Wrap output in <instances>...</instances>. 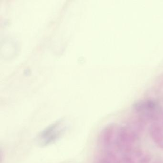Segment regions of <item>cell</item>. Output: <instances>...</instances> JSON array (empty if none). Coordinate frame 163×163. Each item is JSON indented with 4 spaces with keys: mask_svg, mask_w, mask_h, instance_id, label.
Returning a JSON list of instances; mask_svg holds the SVG:
<instances>
[{
    "mask_svg": "<svg viewBox=\"0 0 163 163\" xmlns=\"http://www.w3.org/2000/svg\"><path fill=\"white\" fill-rule=\"evenodd\" d=\"M65 129L63 121H58L43 131L38 136L37 141L42 146L49 145L60 137Z\"/></svg>",
    "mask_w": 163,
    "mask_h": 163,
    "instance_id": "obj_1",
    "label": "cell"
},
{
    "mask_svg": "<svg viewBox=\"0 0 163 163\" xmlns=\"http://www.w3.org/2000/svg\"><path fill=\"white\" fill-rule=\"evenodd\" d=\"M151 160V158L149 155H145L142 156L139 160L138 163H148Z\"/></svg>",
    "mask_w": 163,
    "mask_h": 163,
    "instance_id": "obj_4",
    "label": "cell"
},
{
    "mask_svg": "<svg viewBox=\"0 0 163 163\" xmlns=\"http://www.w3.org/2000/svg\"><path fill=\"white\" fill-rule=\"evenodd\" d=\"M150 134L152 139L157 144L163 142V128L158 123L153 124L150 128Z\"/></svg>",
    "mask_w": 163,
    "mask_h": 163,
    "instance_id": "obj_2",
    "label": "cell"
},
{
    "mask_svg": "<svg viewBox=\"0 0 163 163\" xmlns=\"http://www.w3.org/2000/svg\"><path fill=\"white\" fill-rule=\"evenodd\" d=\"M121 163H135L134 159L129 154L125 155L123 156Z\"/></svg>",
    "mask_w": 163,
    "mask_h": 163,
    "instance_id": "obj_3",
    "label": "cell"
}]
</instances>
